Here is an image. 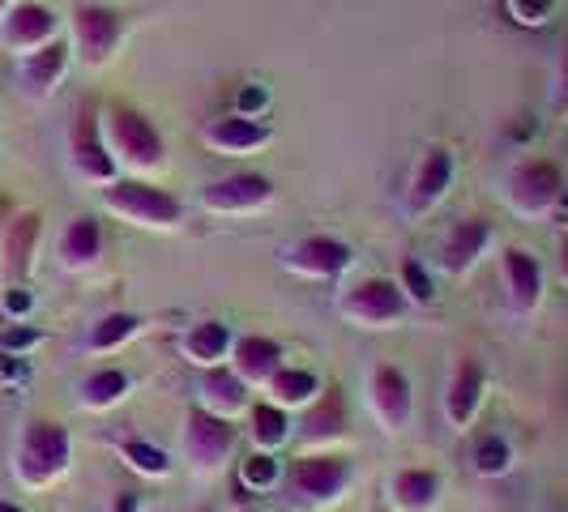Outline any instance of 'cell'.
<instances>
[{
  "label": "cell",
  "mask_w": 568,
  "mask_h": 512,
  "mask_svg": "<svg viewBox=\"0 0 568 512\" xmlns=\"http://www.w3.org/2000/svg\"><path fill=\"white\" fill-rule=\"evenodd\" d=\"M73 465V436L57 419H30L18 436V453H13V479L27 491H48L60 483Z\"/></svg>",
  "instance_id": "6da1fadb"
},
{
  "label": "cell",
  "mask_w": 568,
  "mask_h": 512,
  "mask_svg": "<svg viewBox=\"0 0 568 512\" xmlns=\"http://www.w3.org/2000/svg\"><path fill=\"white\" fill-rule=\"evenodd\" d=\"M235 444H240V427L231 423V419L205 410V406H193L184 414L180 457H184V465H189V474L197 483H210V479H219L227 470L231 461H235Z\"/></svg>",
  "instance_id": "7a4b0ae2"
},
{
  "label": "cell",
  "mask_w": 568,
  "mask_h": 512,
  "mask_svg": "<svg viewBox=\"0 0 568 512\" xmlns=\"http://www.w3.org/2000/svg\"><path fill=\"white\" fill-rule=\"evenodd\" d=\"M99 120H103V142H108L120 171L145 180L150 171H159L168 163L163 133H159V129L150 124V115H142L138 107H108Z\"/></svg>",
  "instance_id": "3957f363"
},
{
  "label": "cell",
  "mask_w": 568,
  "mask_h": 512,
  "mask_svg": "<svg viewBox=\"0 0 568 512\" xmlns=\"http://www.w3.org/2000/svg\"><path fill=\"white\" fill-rule=\"evenodd\" d=\"M355 465L338 453H304L291 470L283 474L286 483V504H295L300 512H325L329 504H338L351 491Z\"/></svg>",
  "instance_id": "277c9868"
},
{
  "label": "cell",
  "mask_w": 568,
  "mask_h": 512,
  "mask_svg": "<svg viewBox=\"0 0 568 512\" xmlns=\"http://www.w3.org/2000/svg\"><path fill=\"white\" fill-rule=\"evenodd\" d=\"M103 209L142 231H175L184 223V201L150 180H138V175L112 180L103 188Z\"/></svg>",
  "instance_id": "5b68a950"
},
{
  "label": "cell",
  "mask_w": 568,
  "mask_h": 512,
  "mask_svg": "<svg viewBox=\"0 0 568 512\" xmlns=\"http://www.w3.org/2000/svg\"><path fill=\"white\" fill-rule=\"evenodd\" d=\"M124 13L115 4H78L69 13V48L82 69H108L124 43Z\"/></svg>",
  "instance_id": "8992f818"
},
{
  "label": "cell",
  "mask_w": 568,
  "mask_h": 512,
  "mask_svg": "<svg viewBox=\"0 0 568 512\" xmlns=\"http://www.w3.org/2000/svg\"><path fill=\"white\" fill-rule=\"evenodd\" d=\"M505 201L521 218H547L565 201V175L547 158H526L505 175Z\"/></svg>",
  "instance_id": "52a82bcc"
},
{
  "label": "cell",
  "mask_w": 568,
  "mask_h": 512,
  "mask_svg": "<svg viewBox=\"0 0 568 512\" xmlns=\"http://www.w3.org/2000/svg\"><path fill=\"white\" fill-rule=\"evenodd\" d=\"M278 197L274 180L261 171H235L223 180H210L197 193V205L214 218H253L261 209H270Z\"/></svg>",
  "instance_id": "ba28073f"
},
{
  "label": "cell",
  "mask_w": 568,
  "mask_h": 512,
  "mask_svg": "<svg viewBox=\"0 0 568 512\" xmlns=\"http://www.w3.org/2000/svg\"><path fill=\"white\" fill-rule=\"evenodd\" d=\"M338 316L355 329H389L406 316V295L394 278H359L338 295Z\"/></svg>",
  "instance_id": "9c48e42d"
},
{
  "label": "cell",
  "mask_w": 568,
  "mask_h": 512,
  "mask_svg": "<svg viewBox=\"0 0 568 512\" xmlns=\"http://www.w3.org/2000/svg\"><path fill=\"white\" fill-rule=\"evenodd\" d=\"M69 167L85 184H112V180H120L112 150L103 142V120H99V112L90 103H82L78 115H73V124H69Z\"/></svg>",
  "instance_id": "30bf717a"
},
{
  "label": "cell",
  "mask_w": 568,
  "mask_h": 512,
  "mask_svg": "<svg viewBox=\"0 0 568 512\" xmlns=\"http://www.w3.org/2000/svg\"><path fill=\"white\" fill-rule=\"evenodd\" d=\"M346 436H351V410H346L338 385H329L300 410L291 440H300V449H308V453H334V444H342Z\"/></svg>",
  "instance_id": "8fae6325"
},
{
  "label": "cell",
  "mask_w": 568,
  "mask_h": 512,
  "mask_svg": "<svg viewBox=\"0 0 568 512\" xmlns=\"http://www.w3.org/2000/svg\"><path fill=\"white\" fill-rule=\"evenodd\" d=\"M368 410L385 436H402L415 419V389L410 376L394 363H376L368 376Z\"/></svg>",
  "instance_id": "7c38bea8"
},
{
  "label": "cell",
  "mask_w": 568,
  "mask_h": 512,
  "mask_svg": "<svg viewBox=\"0 0 568 512\" xmlns=\"http://www.w3.org/2000/svg\"><path fill=\"white\" fill-rule=\"evenodd\" d=\"M454 175H457L454 150L449 145H427L424 154H419V163H415V171H410V184H406V218L410 223L427 218L440 201L449 197Z\"/></svg>",
  "instance_id": "4fadbf2b"
},
{
  "label": "cell",
  "mask_w": 568,
  "mask_h": 512,
  "mask_svg": "<svg viewBox=\"0 0 568 512\" xmlns=\"http://www.w3.org/2000/svg\"><path fill=\"white\" fill-rule=\"evenodd\" d=\"M355 265V253L346 239L334 235H304L300 244H291L283 253V269L295 278H313V283H334Z\"/></svg>",
  "instance_id": "5bb4252c"
},
{
  "label": "cell",
  "mask_w": 568,
  "mask_h": 512,
  "mask_svg": "<svg viewBox=\"0 0 568 512\" xmlns=\"http://www.w3.org/2000/svg\"><path fill=\"white\" fill-rule=\"evenodd\" d=\"M60 39V18L57 9H48L43 0H18L4 18H0V48L13 57L39 52L43 43Z\"/></svg>",
  "instance_id": "9a60e30c"
},
{
  "label": "cell",
  "mask_w": 568,
  "mask_h": 512,
  "mask_svg": "<svg viewBox=\"0 0 568 512\" xmlns=\"http://www.w3.org/2000/svg\"><path fill=\"white\" fill-rule=\"evenodd\" d=\"M201 142L210 154H223V158H244L253 150H265L274 142V129L261 120V115H244V112H231V115H214L205 129H201Z\"/></svg>",
  "instance_id": "2e32d148"
},
{
  "label": "cell",
  "mask_w": 568,
  "mask_h": 512,
  "mask_svg": "<svg viewBox=\"0 0 568 512\" xmlns=\"http://www.w3.org/2000/svg\"><path fill=\"white\" fill-rule=\"evenodd\" d=\"M484 393H487V371L484 363L475 359V355H462L449 371V380H445V423L454 427V431H466V427L475 423V414H479V406H484Z\"/></svg>",
  "instance_id": "e0dca14e"
},
{
  "label": "cell",
  "mask_w": 568,
  "mask_h": 512,
  "mask_svg": "<svg viewBox=\"0 0 568 512\" xmlns=\"http://www.w3.org/2000/svg\"><path fill=\"white\" fill-rule=\"evenodd\" d=\"M69 64H73L69 39H52V43H43L39 52L18 57V90L27 94L30 103H43V99L57 94V85L64 82Z\"/></svg>",
  "instance_id": "ac0fdd59"
},
{
  "label": "cell",
  "mask_w": 568,
  "mask_h": 512,
  "mask_svg": "<svg viewBox=\"0 0 568 512\" xmlns=\"http://www.w3.org/2000/svg\"><path fill=\"white\" fill-rule=\"evenodd\" d=\"M491 239H496V231L487 218H457L454 227L445 231V239H440V269L449 274V278H466L484 253L491 248Z\"/></svg>",
  "instance_id": "d6986e66"
},
{
  "label": "cell",
  "mask_w": 568,
  "mask_h": 512,
  "mask_svg": "<svg viewBox=\"0 0 568 512\" xmlns=\"http://www.w3.org/2000/svg\"><path fill=\"white\" fill-rule=\"evenodd\" d=\"M39 231L43 218L39 214H13L4 231H0V274L9 286H22L34 269V253H39Z\"/></svg>",
  "instance_id": "ffe728a7"
},
{
  "label": "cell",
  "mask_w": 568,
  "mask_h": 512,
  "mask_svg": "<svg viewBox=\"0 0 568 512\" xmlns=\"http://www.w3.org/2000/svg\"><path fill=\"white\" fill-rule=\"evenodd\" d=\"M500 269H505V290H509L513 316L539 313L542 290H547V274H542L539 256L513 244V248H505V253H500Z\"/></svg>",
  "instance_id": "44dd1931"
},
{
  "label": "cell",
  "mask_w": 568,
  "mask_h": 512,
  "mask_svg": "<svg viewBox=\"0 0 568 512\" xmlns=\"http://www.w3.org/2000/svg\"><path fill=\"white\" fill-rule=\"evenodd\" d=\"M283 359H286L283 346L274 338H265V334H244V338H235V346H231V371L248 389H265L278 376V368H286Z\"/></svg>",
  "instance_id": "7402d4cb"
},
{
  "label": "cell",
  "mask_w": 568,
  "mask_h": 512,
  "mask_svg": "<svg viewBox=\"0 0 568 512\" xmlns=\"http://www.w3.org/2000/svg\"><path fill=\"white\" fill-rule=\"evenodd\" d=\"M99 256H103V227H99V218H90V214L69 218L57 239L60 269L64 274H85V269L99 265Z\"/></svg>",
  "instance_id": "603a6c76"
},
{
  "label": "cell",
  "mask_w": 568,
  "mask_h": 512,
  "mask_svg": "<svg viewBox=\"0 0 568 512\" xmlns=\"http://www.w3.org/2000/svg\"><path fill=\"white\" fill-rule=\"evenodd\" d=\"M197 393H201V406H205V410L223 414V419H231V423H235L240 414H248V410H253V389L231 371V363L205 368Z\"/></svg>",
  "instance_id": "cb8c5ba5"
},
{
  "label": "cell",
  "mask_w": 568,
  "mask_h": 512,
  "mask_svg": "<svg viewBox=\"0 0 568 512\" xmlns=\"http://www.w3.org/2000/svg\"><path fill=\"white\" fill-rule=\"evenodd\" d=\"M389 504L394 512H436L440 509V474L410 465L389 479Z\"/></svg>",
  "instance_id": "d4e9b609"
},
{
  "label": "cell",
  "mask_w": 568,
  "mask_h": 512,
  "mask_svg": "<svg viewBox=\"0 0 568 512\" xmlns=\"http://www.w3.org/2000/svg\"><path fill=\"white\" fill-rule=\"evenodd\" d=\"M231 346H235V334H231L227 320H197V325L180 338L184 359L197 363V368H219V363H227Z\"/></svg>",
  "instance_id": "484cf974"
},
{
  "label": "cell",
  "mask_w": 568,
  "mask_h": 512,
  "mask_svg": "<svg viewBox=\"0 0 568 512\" xmlns=\"http://www.w3.org/2000/svg\"><path fill=\"white\" fill-rule=\"evenodd\" d=\"M129 393H133V376L124 368H94L78 385V406L103 414V410H115Z\"/></svg>",
  "instance_id": "4316f807"
},
{
  "label": "cell",
  "mask_w": 568,
  "mask_h": 512,
  "mask_svg": "<svg viewBox=\"0 0 568 512\" xmlns=\"http://www.w3.org/2000/svg\"><path fill=\"white\" fill-rule=\"evenodd\" d=\"M248 436H253L256 453H278V449H286L291 436H295L291 410L274 406V401H253V410H248Z\"/></svg>",
  "instance_id": "83f0119b"
},
{
  "label": "cell",
  "mask_w": 568,
  "mask_h": 512,
  "mask_svg": "<svg viewBox=\"0 0 568 512\" xmlns=\"http://www.w3.org/2000/svg\"><path fill=\"white\" fill-rule=\"evenodd\" d=\"M321 389H325V385H321V376H316V371L278 368V376L265 385V401H274V406H283V410H304Z\"/></svg>",
  "instance_id": "f1b7e54d"
},
{
  "label": "cell",
  "mask_w": 568,
  "mask_h": 512,
  "mask_svg": "<svg viewBox=\"0 0 568 512\" xmlns=\"http://www.w3.org/2000/svg\"><path fill=\"white\" fill-rule=\"evenodd\" d=\"M142 329H145V320L138 313H108L90 325L85 350H90V355H112V350H120L124 341L138 338Z\"/></svg>",
  "instance_id": "f546056e"
},
{
  "label": "cell",
  "mask_w": 568,
  "mask_h": 512,
  "mask_svg": "<svg viewBox=\"0 0 568 512\" xmlns=\"http://www.w3.org/2000/svg\"><path fill=\"white\" fill-rule=\"evenodd\" d=\"M120 457H124V461H129V470H138L142 479H168L171 474V457L163 453L159 444L138 440V436L120 440Z\"/></svg>",
  "instance_id": "4dcf8cb0"
},
{
  "label": "cell",
  "mask_w": 568,
  "mask_h": 512,
  "mask_svg": "<svg viewBox=\"0 0 568 512\" xmlns=\"http://www.w3.org/2000/svg\"><path fill=\"white\" fill-rule=\"evenodd\" d=\"M470 461H475V470H479L484 479H500V474H509V465H513V444L500 431H487V436L475 440Z\"/></svg>",
  "instance_id": "1f68e13d"
},
{
  "label": "cell",
  "mask_w": 568,
  "mask_h": 512,
  "mask_svg": "<svg viewBox=\"0 0 568 512\" xmlns=\"http://www.w3.org/2000/svg\"><path fill=\"white\" fill-rule=\"evenodd\" d=\"M283 461L274 453H253L240 461V483L248 487V491H274V487L283 483Z\"/></svg>",
  "instance_id": "d6a6232c"
},
{
  "label": "cell",
  "mask_w": 568,
  "mask_h": 512,
  "mask_svg": "<svg viewBox=\"0 0 568 512\" xmlns=\"http://www.w3.org/2000/svg\"><path fill=\"white\" fill-rule=\"evenodd\" d=\"M398 286H402V295H406V304H415V308H427V304L436 299L432 274H427V269L419 265V260H415V256H406V260H402Z\"/></svg>",
  "instance_id": "836d02e7"
},
{
  "label": "cell",
  "mask_w": 568,
  "mask_h": 512,
  "mask_svg": "<svg viewBox=\"0 0 568 512\" xmlns=\"http://www.w3.org/2000/svg\"><path fill=\"white\" fill-rule=\"evenodd\" d=\"M556 0H509V18L517 27H542L551 18Z\"/></svg>",
  "instance_id": "e575fe53"
},
{
  "label": "cell",
  "mask_w": 568,
  "mask_h": 512,
  "mask_svg": "<svg viewBox=\"0 0 568 512\" xmlns=\"http://www.w3.org/2000/svg\"><path fill=\"white\" fill-rule=\"evenodd\" d=\"M551 112L568 120V34L560 43V60H556V82H551Z\"/></svg>",
  "instance_id": "d590c367"
},
{
  "label": "cell",
  "mask_w": 568,
  "mask_h": 512,
  "mask_svg": "<svg viewBox=\"0 0 568 512\" xmlns=\"http://www.w3.org/2000/svg\"><path fill=\"white\" fill-rule=\"evenodd\" d=\"M39 341H43V334H39V329L13 325V329H4V334H0V350H4V355H22V359H27V350H34Z\"/></svg>",
  "instance_id": "8d00e7d4"
},
{
  "label": "cell",
  "mask_w": 568,
  "mask_h": 512,
  "mask_svg": "<svg viewBox=\"0 0 568 512\" xmlns=\"http://www.w3.org/2000/svg\"><path fill=\"white\" fill-rule=\"evenodd\" d=\"M0 308H4L9 320H27V316L34 313V295H30L27 286H9L4 299H0Z\"/></svg>",
  "instance_id": "74e56055"
},
{
  "label": "cell",
  "mask_w": 568,
  "mask_h": 512,
  "mask_svg": "<svg viewBox=\"0 0 568 512\" xmlns=\"http://www.w3.org/2000/svg\"><path fill=\"white\" fill-rule=\"evenodd\" d=\"M27 376V359L22 355H4L0 350V385H18Z\"/></svg>",
  "instance_id": "f35d334b"
},
{
  "label": "cell",
  "mask_w": 568,
  "mask_h": 512,
  "mask_svg": "<svg viewBox=\"0 0 568 512\" xmlns=\"http://www.w3.org/2000/svg\"><path fill=\"white\" fill-rule=\"evenodd\" d=\"M108 512H142V495H138V491H115V500Z\"/></svg>",
  "instance_id": "ab89813d"
},
{
  "label": "cell",
  "mask_w": 568,
  "mask_h": 512,
  "mask_svg": "<svg viewBox=\"0 0 568 512\" xmlns=\"http://www.w3.org/2000/svg\"><path fill=\"white\" fill-rule=\"evenodd\" d=\"M560 283L568 286V235L560 239Z\"/></svg>",
  "instance_id": "60d3db41"
},
{
  "label": "cell",
  "mask_w": 568,
  "mask_h": 512,
  "mask_svg": "<svg viewBox=\"0 0 568 512\" xmlns=\"http://www.w3.org/2000/svg\"><path fill=\"white\" fill-rule=\"evenodd\" d=\"M9 218H13V205H9V197L0 193V231H4V223H9Z\"/></svg>",
  "instance_id": "b9f144b4"
},
{
  "label": "cell",
  "mask_w": 568,
  "mask_h": 512,
  "mask_svg": "<svg viewBox=\"0 0 568 512\" xmlns=\"http://www.w3.org/2000/svg\"><path fill=\"white\" fill-rule=\"evenodd\" d=\"M0 512H27L22 504H13V500H0Z\"/></svg>",
  "instance_id": "7bdbcfd3"
},
{
  "label": "cell",
  "mask_w": 568,
  "mask_h": 512,
  "mask_svg": "<svg viewBox=\"0 0 568 512\" xmlns=\"http://www.w3.org/2000/svg\"><path fill=\"white\" fill-rule=\"evenodd\" d=\"M13 4H18V0H0V18H4V13L13 9Z\"/></svg>",
  "instance_id": "ee69618b"
},
{
  "label": "cell",
  "mask_w": 568,
  "mask_h": 512,
  "mask_svg": "<svg viewBox=\"0 0 568 512\" xmlns=\"http://www.w3.org/2000/svg\"><path fill=\"white\" fill-rule=\"evenodd\" d=\"M197 512H210V509H197Z\"/></svg>",
  "instance_id": "f6af8a7d"
},
{
  "label": "cell",
  "mask_w": 568,
  "mask_h": 512,
  "mask_svg": "<svg viewBox=\"0 0 568 512\" xmlns=\"http://www.w3.org/2000/svg\"><path fill=\"white\" fill-rule=\"evenodd\" d=\"M244 512H253V509H244Z\"/></svg>",
  "instance_id": "bcb514c9"
}]
</instances>
